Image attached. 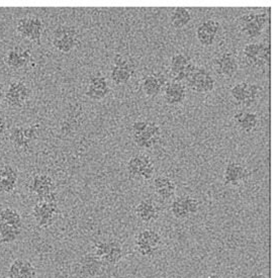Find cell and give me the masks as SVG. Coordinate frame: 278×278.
I'll use <instances>...</instances> for the list:
<instances>
[{"label": "cell", "instance_id": "6da1fadb", "mask_svg": "<svg viewBox=\"0 0 278 278\" xmlns=\"http://www.w3.org/2000/svg\"><path fill=\"white\" fill-rule=\"evenodd\" d=\"M53 46L63 54L71 53L79 44V32L76 27L62 25L53 33Z\"/></svg>", "mask_w": 278, "mask_h": 278}, {"label": "cell", "instance_id": "7a4b0ae2", "mask_svg": "<svg viewBox=\"0 0 278 278\" xmlns=\"http://www.w3.org/2000/svg\"><path fill=\"white\" fill-rule=\"evenodd\" d=\"M30 190L38 195L39 201L57 202L56 185L48 174H36L30 183Z\"/></svg>", "mask_w": 278, "mask_h": 278}, {"label": "cell", "instance_id": "3957f363", "mask_svg": "<svg viewBox=\"0 0 278 278\" xmlns=\"http://www.w3.org/2000/svg\"><path fill=\"white\" fill-rule=\"evenodd\" d=\"M45 30L43 20L36 16H27L21 18L17 24V32L37 45L41 44V38Z\"/></svg>", "mask_w": 278, "mask_h": 278}, {"label": "cell", "instance_id": "277c9868", "mask_svg": "<svg viewBox=\"0 0 278 278\" xmlns=\"http://www.w3.org/2000/svg\"><path fill=\"white\" fill-rule=\"evenodd\" d=\"M60 211L57 202L39 201L33 208V216L40 228L51 227L59 218Z\"/></svg>", "mask_w": 278, "mask_h": 278}, {"label": "cell", "instance_id": "5b68a950", "mask_svg": "<svg viewBox=\"0 0 278 278\" xmlns=\"http://www.w3.org/2000/svg\"><path fill=\"white\" fill-rule=\"evenodd\" d=\"M105 263L94 253L86 254L76 265V272L82 278L101 275L105 270Z\"/></svg>", "mask_w": 278, "mask_h": 278}, {"label": "cell", "instance_id": "8992f818", "mask_svg": "<svg viewBox=\"0 0 278 278\" xmlns=\"http://www.w3.org/2000/svg\"><path fill=\"white\" fill-rule=\"evenodd\" d=\"M31 95V89L23 81H14L10 84L5 100L11 107H22Z\"/></svg>", "mask_w": 278, "mask_h": 278}, {"label": "cell", "instance_id": "52a82bcc", "mask_svg": "<svg viewBox=\"0 0 278 278\" xmlns=\"http://www.w3.org/2000/svg\"><path fill=\"white\" fill-rule=\"evenodd\" d=\"M214 66L216 72L220 76L227 79L233 78L239 70V62L234 53L230 51H226L220 54L215 59Z\"/></svg>", "mask_w": 278, "mask_h": 278}, {"label": "cell", "instance_id": "ba28073f", "mask_svg": "<svg viewBox=\"0 0 278 278\" xmlns=\"http://www.w3.org/2000/svg\"><path fill=\"white\" fill-rule=\"evenodd\" d=\"M167 83L168 80L163 73H150L142 79V90L147 96L156 97L164 90Z\"/></svg>", "mask_w": 278, "mask_h": 278}, {"label": "cell", "instance_id": "9c48e42d", "mask_svg": "<svg viewBox=\"0 0 278 278\" xmlns=\"http://www.w3.org/2000/svg\"><path fill=\"white\" fill-rule=\"evenodd\" d=\"M250 176L249 170L239 162H229L224 172V183L230 186H238Z\"/></svg>", "mask_w": 278, "mask_h": 278}, {"label": "cell", "instance_id": "30bf717a", "mask_svg": "<svg viewBox=\"0 0 278 278\" xmlns=\"http://www.w3.org/2000/svg\"><path fill=\"white\" fill-rule=\"evenodd\" d=\"M110 88L107 82V79L102 75L91 76L87 88L85 91V95L92 100H102L109 94Z\"/></svg>", "mask_w": 278, "mask_h": 278}, {"label": "cell", "instance_id": "8fae6325", "mask_svg": "<svg viewBox=\"0 0 278 278\" xmlns=\"http://www.w3.org/2000/svg\"><path fill=\"white\" fill-rule=\"evenodd\" d=\"M32 59L31 50L21 46L10 50L6 56V64L14 70H19L26 67Z\"/></svg>", "mask_w": 278, "mask_h": 278}, {"label": "cell", "instance_id": "7c38bea8", "mask_svg": "<svg viewBox=\"0 0 278 278\" xmlns=\"http://www.w3.org/2000/svg\"><path fill=\"white\" fill-rule=\"evenodd\" d=\"M187 87L182 82H168L163 90L164 99L169 105H179L184 102L187 94Z\"/></svg>", "mask_w": 278, "mask_h": 278}, {"label": "cell", "instance_id": "4fadbf2b", "mask_svg": "<svg viewBox=\"0 0 278 278\" xmlns=\"http://www.w3.org/2000/svg\"><path fill=\"white\" fill-rule=\"evenodd\" d=\"M19 173L12 165H4L0 168V191L12 193L18 185Z\"/></svg>", "mask_w": 278, "mask_h": 278}, {"label": "cell", "instance_id": "5bb4252c", "mask_svg": "<svg viewBox=\"0 0 278 278\" xmlns=\"http://www.w3.org/2000/svg\"><path fill=\"white\" fill-rule=\"evenodd\" d=\"M234 121L241 131L249 133L257 127L259 123V117L255 112L239 110L234 114Z\"/></svg>", "mask_w": 278, "mask_h": 278}, {"label": "cell", "instance_id": "9a60e30c", "mask_svg": "<svg viewBox=\"0 0 278 278\" xmlns=\"http://www.w3.org/2000/svg\"><path fill=\"white\" fill-rule=\"evenodd\" d=\"M239 27L242 34L251 40L259 38L264 31L255 22V13H249L242 16L239 19Z\"/></svg>", "mask_w": 278, "mask_h": 278}, {"label": "cell", "instance_id": "2e32d148", "mask_svg": "<svg viewBox=\"0 0 278 278\" xmlns=\"http://www.w3.org/2000/svg\"><path fill=\"white\" fill-rule=\"evenodd\" d=\"M135 215L144 223H153L159 218V208L151 199H144L135 206Z\"/></svg>", "mask_w": 278, "mask_h": 278}, {"label": "cell", "instance_id": "e0dca14e", "mask_svg": "<svg viewBox=\"0 0 278 278\" xmlns=\"http://www.w3.org/2000/svg\"><path fill=\"white\" fill-rule=\"evenodd\" d=\"M151 163H153L152 159L146 154H135L131 156L126 166L129 176L134 179H140L142 171Z\"/></svg>", "mask_w": 278, "mask_h": 278}, {"label": "cell", "instance_id": "ac0fdd59", "mask_svg": "<svg viewBox=\"0 0 278 278\" xmlns=\"http://www.w3.org/2000/svg\"><path fill=\"white\" fill-rule=\"evenodd\" d=\"M154 190L163 199H169L176 192V183L169 177L158 176L153 181Z\"/></svg>", "mask_w": 278, "mask_h": 278}, {"label": "cell", "instance_id": "d6986e66", "mask_svg": "<svg viewBox=\"0 0 278 278\" xmlns=\"http://www.w3.org/2000/svg\"><path fill=\"white\" fill-rule=\"evenodd\" d=\"M162 242V238L160 236V234L154 230L148 229V230H144L142 232L138 233L135 236V240H134V244L135 246L137 245H148L151 246L155 249H159V246L161 245Z\"/></svg>", "mask_w": 278, "mask_h": 278}, {"label": "cell", "instance_id": "ffe728a7", "mask_svg": "<svg viewBox=\"0 0 278 278\" xmlns=\"http://www.w3.org/2000/svg\"><path fill=\"white\" fill-rule=\"evenodd\" d=\"M192 20L190 11L186 8H176L170 15V23L175 29H183L189 25Z\"/></svg>", "mask_w": 278, "mask_h": 278}, {"label": "cell", "instance_id": "44dd1931", "mask_svg": "<svg viewBox=\"0 0 278 278\" xmlns=\"http://www.w3.org/2000/svg\"><path fill=\"white\" fill-rule=\"evenodd\" d=\"M10 140L17 149H29L30 145L32 144V141L26 133L25 126H15L14 128H12L10 133Z\"/></svg>", "mask_w": 278, "mask_h": 278}, {"label": "cell", "instance_id": "7402d4cb", "mask_svg": "<svg viewBox=\"0 0 278 278\" xmlns=\"http://www.w3.org/2000/svg\"><path fill=\"white\" fill-rule=\"evenodd\" d=\"M23 227L0 222V243H12L21 235Z\"/></svg>", "mask_w": 278, "mask_h": 278}, {"label": "cell", "instance_id": "603a6c76", "mask_svg": "<svg viewBox=\"0 0 278 278\" xmlns=\"http://www.w3.org/2000/svg\"><path fill=\"white\" fill-rule=\"evenodd\" d=\"M134 73L135 72L112 65L110 69V78L115 85H123L129 82Z\"/></svg>", "mask_w": 278, "mask_h": 278}, {"label": "cell", "instance_id": "cb8c5ba5", "mask_svg": "<svg viewBox=\"0 0 278 278\" xmlns=\"http://www.w3.org/2000/svg\"><path fill=\"white\" fill-rule=\"evenodd\" d=\"M262 91H263V89L259 84H257V83H248L246 97H245V100H244L242 106L247 107V108L254 106L258 102Z\"/></svg>", "mask_w": 278, "mask_h": 278}, {"label": "cell", "instance_id": "d4e9b609", "mask_svg": "<svg viewBox=\"0 0 278 278\" xmlns=\"http://www.w3.org/2000/svg\"><path fill=\"white\" fill-rule=\"evenodd\" d=\"M0 222L17 225L23 227L22 217L18 211L12 207H6L0 210Z\"/></svg>", "mask_w": 278, "mask_h": 278}, {"label": "cell", "instance_id": "484cf974", "mask_svg": "<svg viewBox=\"0 0 278 278\" xmlns=\"http://www.w3.org/2000/svg\"><path fill=\"white\" fill-rule=\"evenodd\" d=\"M170 211H171L172 216L177 220H184V219H187L190 217V215L186 208V205L184 203L183 196H179L172 201Z\"/></svg>", "mask_w": 278, "mask_h": 278}, {"label": "cell", "instance_id": "4316f807", "mask_svg": "<svg viewBox=\"0 0 278 278\" xmlns=\"http://www.w3.org/2000/svg\"><path fill=\"white\" fill-rule=\"evenodd\" d=\"M122 258V248L120 244L117 242H112L111 248L109 252L101 258V260L106 264V265H115L117 264Z\"/></svg>", "mask_w": 278, "mask_h": 278}, {"label": "cell", "instance_id": "83f0119b", "mask_svg": "<svg viewBox=\"0 0 278 278\" xmlns=\"http://www.w3.org/2000/svg\"><path fill=\"white\" fill-rule=\"evenodd\" d=\"M247 88H248V82L241 81V82L236 83L234 86H232V88L230 90L232 98L240 106H242V104H243V102L245 100Z\"/></svg>", "mask_w": 278, "mask_h": 278}, {"label": "cell", "instance_id": "f1b7e54d", "mask_svg": "<svg viewBox=\"0 0 278 278\" xmlns=\"http://www.w3.org/2000/svg\"><path fill=\"white\" fill-rule=\"evenodd\" d=\"M196 39L200 43L201 46L203 47H210L213 46L216 39L217 35H214L210 31H207L201 24L197 27L196 29Z\"/></svg>", "mask_w": 278, "mask_h": 278}, {"label": "cell", "instance_id": "f546056e", "mask_svg": "<svg viewBox=\"0 0 278 278\" xmlns=\"http://www.w3.org/2000/svg\"><path fill=\"white\" fill-rule=\"evenodd\" d=\"M112 65L120 67V68L127 69V70L132 71V72H135V67H136L135 62L131 58L123 56V55H116L113 58Z\"/></svg>", "mask_w": 278, "mask_h": 278}, {"label": "cell", "instance_id": "4dcf8cb0", "mask_svg": "<svg viewBox=\"0 0 278 278\" xmlns=\"http://www.w3.org/2000/svg\"><path fill=\"white\" fill-rule=\"evenodd\" d=\"M260 51V44L259 43H249L243 49V57L244 60L253 59L258 57Z\"/></svg>", "mask_w": 278, "mask_h": 278}, {"label": "cell", "instance_id": "1f68e13d", "mask_svg": "<svg viewBox=\"0 0 278 278\" xmlns=\"http://www.w3.org/2000/svg\"><path fill=\"white\" fill-rule=\"evenodd\" d=\"M24 264H25V260L23 259L15 260L10 267V270L8 273L9 278H22Z\"/></svg>", "mask_w": 278, "mask_h": 278}, {"label": "cell", "instance_id": "d6a6232c", "mask_svg": "<svg viewBox=\"0 0 278 278\" xmlns=\"http://www.w3.org/2000/svg\"><path fill=\"white\" fill-rule=\"evenodd\" d=\"M183 199H184V203L186 205V208L189 213L190 216L197 214L198 210H199V201L197 198L190 196V195H183Z\"/></svg>", "mask_w": 278, "mask_h": 278}, {"label": "cell", "instance_id": "836d02e7", "mask_svg": "<svg viewBox=\"0 0 278 278\" xmlns=\"http://www.w3.org/2000/svg\"><path fill=\"white\" fill-rule=\"evenodd\" d=\"M112 242H99L95 245V252L94 254L99 257L100 259L104 257L110 250Z\"/></svg>", "mask_w": 278, "mask_h": 278}, {"label": "cell", "instance_id": "e575fe53", "mask_svg": "<svg viewBox=\"0 0 278 278\" xmlns=\"http://www.w3.org/2000/svg\"><path fill=\"white\" fill-rule=\"evenodd\" d=\"M201 25L211 33H213L214 35L218 36V33L221 29V24L215 20V19H210V20H205L204 22L201 23Z\"/></svg>", "mask_w": 278, "mask_h": 278}, {"label": "cell", "instance_id": "d590c367", "mask_svg": "<svg viewBox=\"0 0 278 278\" xmlns=\"http://www.w3.org/2000/svg\"><path fill=\"white\" fill-rule=\"evenodd\" d=\"M36 275H37V272L35 267L32 265L31 262L25 260V264L22 272V278H36Z\"/></svg>", "mask_w": 278, "mask_h": 278}, {"label": "cell", "instance_id": "8d00e7d4", "mask_svg": "<svg viewBox=\"0 0 278 278\" xmlns=\"http://www.w3.org/2000/svg\"><path fill=\"white\" fill-rule=\"evenodd\" d=\"M135 249L138 254L144 256V257H152L158 250V249H155L148 245H137V246H135Z\"/></svg>", "mask_w": 278, "mask_h": 278}, {"label": "cell", "instance_id": "74e56055", "mask_svg": "<svg viewBox=\"0 0 278 278\" xmlns=\"http://www.w3.org/2000/svg\"><path fill=\"white\" fill-rule=\"evenodd\" d=\"M147 124H148V120H135V121H133L131 123V126H130L131 133L144 132L147 128Z\"/></svg>", "mask_w": 278, "mask_h": 278}, {"label": "cell", "instance_id": "f35d334b", "mask_svg": "<svg viewBox=\"0 0 278 278\" xmlns=\"http://www.w3.org/2000/svg\"><path fill=\"white\" fill-rule=\"evenodd\" d=\"M7 130V122L3 116H0V136L4 135Z\"/></svg>", "mask_w": 278, "mask_h": 278}, {"label": "cell", "instance_id": "ab89813d", "mask_svg": "<svg viewBox=\"0 0 278 278\" xmlns=\"http://www.w3.org/2000/svg\"><path fill=\"white\" fill-rule=\"evenodd\" d=\"M5 89H4V85L0 83V104H2V101L5 99Z\"/></svg>", "mask_w": 278, "mask_h": 278}, {"label": "cell", "instance_id": "60d3db41", "mask_svg": "<svg viewBox=\"0 0 278 278\" xmlns=\"http://www.w3.org/2000/svg\"><path fill=\"white\" fill-rule=\"evenodd\" d=\"M248 278H268L266 275L264 274H260V273H254L252 275H250Z\"/></svg>", "mask_w": 278, "mask_h": 278}, {"label": "cell", "instance_id": "b9f144b4", "mask_svg": "<svg viewBox=\"0 0 278 278\" xmlns=\"http://www.w3.org/2000/svg\"><path fill=\"white\" fill-rule=\"evenodd\" d=\"M207 278H223V277L221 275H219V274H212Z\"/></svg>", "mask_w": 278, "mask_h": 278}]
</instances>
